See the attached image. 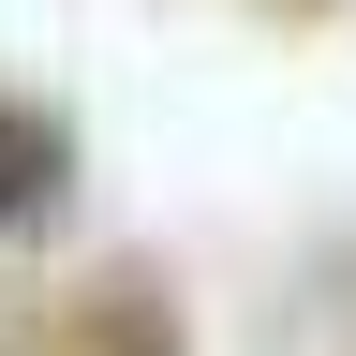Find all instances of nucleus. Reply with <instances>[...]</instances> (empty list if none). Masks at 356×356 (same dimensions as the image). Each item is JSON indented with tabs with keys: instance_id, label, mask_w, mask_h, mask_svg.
Returning a JSON list of instances; mask_svg holds the SVG:
<instances>
[{
	"instance_id": "nucleus-1",
	"label": "nucleus",
	"mask_w": 356,
	"mask_h": 356,
	"mask_svg": "<svg viewBox=\"0 0 356 356\" xmlns=\"http://www.w3.org/2000/svg\"><path fill=\"white\" fill-rule=\"evenodd\" d=\"M44 193H60V119H30V104H0V222H30Z\"/></svg>"
}]
</instances>
